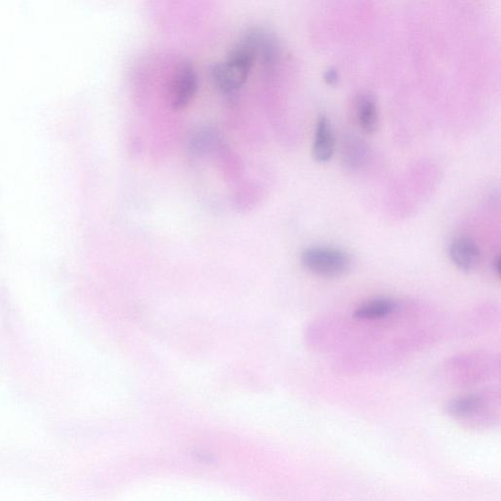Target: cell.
<instances>
[{"label":"cell","instance_id":"1","mask_svg":"<svg viewBox=\"0 0 501 501\" xmlns=\"http://www.w3.org/2000/svg\"><path fill=\"white\" fill-rule=\"evenodd\" d=\"M259 37L260 31H251L229 58L212 70V79L222 93H237L247 82L254 61L259 56Z\"/></svg>","mask_w":501,"mask_h":501},{"label":"cell","instance_id":"11","mask_svg":"<svg viewBox=\"0 0 501 501\" xmlns=\"http://www.w3.org/2000/svg\"><path fill=\"white\" fill-rule=\"evenodd\" d=\"M494 271L497 272V276H499L500 272V258L497 257V260L494 262L493 264Z\"/></svg>","mask_w":501,"mask_h":501},{"label":"cell","instance_id":"2","mask_svg":"<svg viewBox=\"0 0 501 501\" xmlns=\"http://www.w3.org/2000/svg\"><path fill=\"white\" fill-rule=\"evenodd\" d=\"M301 262L308 272L324 279L343 276L353 265L350 254L333 247L307 248L301 254Z\"/></svg>","mask_w":501,"mask_h":501},{"label":"cell","instance_id":"5","mask_svg":"<svg viewBox=\"0 0 501 501\" xmlns=\"http://www.w3.org/2000/svg\"><path fill=\"white\" fill-rule=\"evenodd\" d=\"M449 254L456 268L464 272L473 271L481 257L478 244L469 238L454 239L450 245Z\"/></svg>","mask_w":501,"mask_h":501},{"label":"cell","instance_id":"3","mask_svg":"<svg viewBox=\"0 0 501 501\" xmlns=\"http://www.w3.org/2000/svg\"><path fill=\"white\" fill-rule=\"evenodd\" d=\"M198 91V78L194 67L185 64L180 66L169 82L168 100L175 110H181L194 99Z\"/></svg>","mask_w":501,"mask_h":501},{"label":"cell","instance_id":"7","mask_svg":"<svg viewBox=\"0 0 501 501\" xmlns=\"http://www.w3.org/2000/svg\"><path fill=\"white\" fill-rule=\"evenodd\" d=\"M357 119L361 129L367 133L376 132L379 124L378 105L375 96L369 93L358 95L356 104Z\"/></svg>","mask_w":501,"mask_h":501},{"label":"cell","instance_id":"4","mask_svg":"<svg viewBox=\"0 0 501 501\" xmlns=\"http://www.w3.org/2000/svg\"><path fill=\"white\" fill-rule=\"evenodd\" d=\"M336 135L326 116L319 117L315 131L313 155L316 161L325 163L332 159L336 149Z\"/></svg>","mask_w":501,"mask_h":501},{"label":"cell","instance_id":"10","mask_svg":"<svg viewBox=\"0 0 501 501\" xmlns=\"http://www.w3.org/2000/svg\"><path fill=\"white\" fill-rule=\"evenodd\" d=\"M324 80L329 84H335L339 81V73L335 68L328 69L324 73Z\"/></svg>","mask_w":501,"mask_h":501},{"label":"cell","instance_id":"9","mask_svg":"<svg viewBox=\"0 0 501 501\" xmlns=\"http://www.w3.org/2000/svg\"><path fill=\"white\" fill-rule=\"evenodd\" d=\"M484 399L478 394L453 400L447 407V411L455 418H465L476 412L483 406Z\"/></svg>","mask_w":501,"mask_h":501},{"label":"cell","instance_id":"6","mask_svg":"<svg viewBox=\"0 0 501 501\" xmlns=\"http://www.w3.org/2000/svg\"><path fill=\"white\" fill-rule=\"evenodd\" d=\"M343 163L347 168H358L364 166L368 159V146L364 140L356 134H346L341 145Z\"/></svg>","mask_w":501,"mask_h":501},{"label":"cell","instance_id":"8","mask_svg":"<svg viewBox=\"0 0 501 501\" xmlns=\"http://www.w3.org/2000/svg\"><path fill=\"white\" fill-rule=\"evenodd\" d=\"M398 304L388 298H373L356 308L354 317L360 321H376L397 311Z\"/></svg>","mask_w":501,"mask_h":501}]
</instances>
